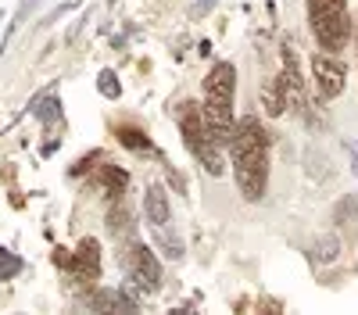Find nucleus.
I'll list each match as a JSON object with an SVG mask.
<instances>
[{
    "label": "nucleus",
    "mask_w": 358,
    "mask_h": 315,
    "mask_svg": "<svg viewBox=\"0 0 358 315\" xmlns=\"http://www.w3.org/2000/svg\"><path fill=\"white\" fill-rule=\"evenodd\" d=\"M18 269H22V258H15L11 251L0 247V283L11 279V276H18Z\"/></svg>",
    "instance_id": "f3484780"
},
{
    "label": "nucleus",
    "mask_w": 358,
    "mask_h": 315,
    "mask_svg": "<svg viewBox=\"0 0 358 315\" xmlns=\"http://www.w3.org/2000/svg\"><path fill=\"white\" fill-rule=\"evenodd\" d=\"M115 136L122 140V147H129V151L155 154V147H151V140H147V133H143V129H136V126H118V129H115Z\"/></svg>",
    "instance_id": "9b49d317"
},
{
    "label": "nucleus",
    "mask_w": 358,
    "mask_h": 315,
    "mask_svg": "<svg viewBox=\"0 0 358 315\" xmlns=\"http://www.w3.org/2000/svg\"><path fill=\"white\" fill-rule=\"evenodd\" d=\"M122 269H126V283L136 286L140 294H158L162 291V262L147 244H140V240L126 244Z\"/></svg>",
    "instance_id": "39448f33"
},
{
    "label": "nucleus",
    "mask_w": 358,
    "mask_h": 315,
    "mask_svg": "<svg viewBox=\"0 0 358 315\" xmlns=\"http://www.w3.org/2000/svg\"><path fill=\"white\" fill-rule=\"evenodd\" d=\"M179 133H183V143L190 147V154L212 172V176H222V147H215L208 140V126H204V108H197L194 101L179 104Z\"/></svg>",
    "instance_id": "20e7f679"
},
{
    "label": "nucleus",
    "mask_w": 358,
    "mask_h": 315,
    "mask_svg": "<svg viewBox=\"0 0 358 315\" xmlns=\"http://www.w3.org/2000/svg\"><path fill=\"white\" fill-rule=\"evenodd\" d=\"M97 86H101V94H104L108 101H118V97H122V86H118V75H115L111 68H104V72L97 75Z\"/></svg>",
    "instance_id": "dca6fc26"
},
{
    "label": "nucleus",
    "mask_w": 358,
    "mask_h": 315,
    "mask_svg": "<svg viewBox=\"0 0 358 315\" xmlns=\"http://www.w3.org/2000/svg\"><path fill=\"white\" fill-rule=\"evenodd\" d=\"M229 161L244 200H262L268 183V136L258 119H241L229 136Z\"/></svg>",
    "instance_id": "f257e3e1"
},
{
    "label": "nucleus",
    "mask_w": 358,
    "mask_h": 315,
    "mask_svg": "<svg viewBox=\"0 0 358 315\" xmlns=\"http://www.w3.org/2000/svg\"><path fill=\"white\" fill-rule=\"evenodd\" d=\"M143 212H147V219H151V226H172V208H169V193H165V186H158V183L147 186Z\"/></svg>",
    "instance_id": "1a4fd4ad"
},
{
    "label": "nucleus",
    "mask_w": 358,
    "mask_h": 315,
    "mask_svg": "<svg viewBox=\"0 0 358 315\" xmlns=\"http://www.w3.org/2000/svg\"><path fill=\"white\" fill-rule=\"evenodd\" d=\"M233 97H236V68L229 61H219L204 79V126L215 147H229V136L236 126Z\"/></svg>",
    "instance_id": "f03ea898"
},
{
    "label": "nucleus",
    "mask_w": 358,
    "mask_h": 315,
    "mask_svg": "<svg viewBox=\"0 0 358 315\" xmlns=\"http://www.w3.org/2000/svg\"><path fill=\"white\" fill-rule=\"evenodd\" d=\"M308 25H312L315 43L326 54H341L351 40L348 0H308Z\"/></svg>",
    "instance_id": "7ed1b4c3"
},
{
    "label": "nucleus",
    "mask_w": 358,
    "mask_h": 315,
    "mask_svg": "<svg viewBox=\"0 0 358 315\" xmlns=\"http://www.w3.org/2000/svg\"><path fill=\"white\" fill-rule=\"evenodd\" d=\"M108 226L115 237H133V212L122 205V200H111V212H108Z\"/></svg>",
    "instance_id": "f8f14e48"
},
{
    "label": "nucleus",
    "mask_w": 358,
    "mask_h": 315,
    "mask_svg": "<svg viewBox=\"0 0 358 315\" xmlns=\"http://www.w3.org/2000/svg\"><path fill=\"white\" fill-rule=\"evenodd\" d=\"M36 119L43 122V126H50V122H57V119H62V104H57V97H54V90L36 104Z\"/></svg>",
    "instance_id": "2eb2a0df"
},
{
    "label": "nucleus",
    "mask_w": 358,
    "mask_h": 315,
    "mask_svg": "<svg viewBox=\"0 0 358 315\" xmlns=\"http://www.w3.org/2000/svg\"><path fill=\"white\" fill-rule=\"evenodd\" d=\"M315 258H319V262H334V258H337V240H322Z\"/></svg>",
    "instance_id": "a211bd4d"
},
{
    "label": "nucleus",
    "mask_w": 358,
    "mask_h": 315,
    "mask_svg": "<svg viewBox=\"0 0 358 315\" xmlns=\"http://www.w3.org/2000/svg\"><path fill=\"white\" fill-rule=\"evenodd\" d=\"M155 237H158V251H162L165 258H172V262H179V258H183V240L172 233V226H155Z\"/></svg>",
    "instance_id": "ddd939ff"
},
{
    "label": "nucleus",
    "mask_w": 358,
    "mask_h": 315,
    "mask_svg": "<svg viewBox=\"0 0 358 315\" xmlns=\"http://www.w3.org/2000/svg\"><path fill=\"white\" fill-rule=\"evenodd\" d=\"M90 308H101V312H140V301L126 291H94L90 294Z\"/></svg>",
    "instance_id": "6e6552de"
},
{
    "label": "nucleus",
    "mask_w": 358,
    "mask_h": 315,
    "mask_svg": "<svg viewBox=\"0 0 358 315\" xmlns=\"http://www.w3.org/2000/svg\"><path fill=\"white\" fill-rule=\"evenodd\" d=\"M262 97H265V111H268V115H283V111H287V94H283V82H280V79L268 82Z\"/></svg>",
    "instance_id": "4468645a"
},
{
    "label": "nucleus",
    "mask_w": 358,
    "mask_h": 315,
    "mask_svg": "<svg viewBox=\"0 0 358 315\" xmlns=\"http://www.w3.org/2000/svg\"><path fill=\"white\" fill-rule=\"evenodd\" d=\"M97 180H101V186L108 190L111 200H122V193L129 190V172L118 168V165H104V168L97 172Z\"/></svg>",
    "instance_id": "9d476101"
},
{
    "label": "nucleus",
    "mask_w": 358,
    "mask_h": 315,
    "mask_svg": "<svg viewBox=\"0 0 358 315\" xmlns=\"http://www.w3.org/2000/svg\"><path fill=\"white\" fill-rule=\"evenodd\" d=\"M212 4H215V0H197V4L190 8V15H204L208 8H212Z\"/></svg>",
    "instance_id": "aec40b11"
},
{
    "label": "nucleus",
    "mask_w": 358,
    "mask_h": 315,
    "mask_svg": "<svg viewBox=\"0 0 358 315\" xmlns=\"http://www.w3.org/2000/svg\"><path fill=\"white\" fill-rule=\"evenodd\" d=\"M312 72H315V82H319V94H322L326 101H334V97H341V94H344L348 68H344V61H341V57L326 54V50H322V54H315Z\"/></svg>",
    "instance_id": "0eeeda50"
},
{
    "label": "nucleus",
    "mask_w": 358,
    "mask_h": 315,
    "mask_svg": "<svg viewBox=\"0 0 358 315\" xmlns=\"http://www.w3.org/2000/svg\"><path fill=\"white\" fill-rule=\"evenodd\" d=\"M57 265L69 269L79 283H94L101 276V244L94 237H86V240H79L72 258H69V251H57Z\"/></svg>",
    "instance_id": "423d86ee"
},
{
    "label": "nucleus",
    "mask_w": 358,
    "mask_h": 315,
    "mask_svg": "<svg viewBox=\"0 0 358 315\" xmlns=\"http://www.w3.org/2000/svg\"><path fill=\"white\" fill-rule=\"evenodd\" d=\"M33 4H36V0H25V4H22V11H18V18H15V25H18V22H22V15H25V11H29V8H33Z\"/></svg>",
    "instance_id": "412c9836"
},
{
    "label": "nucleus",
    "mask_w": 358,
    "mask_h": 315,
    "mask_svg": "<svg viewBox=\"0 0 358 315\" xmlns=\"http://www.w3.org/2000/svg\"><path fill=\"white\" fill-rule=\"evenodd\" d=\"M348 154H351V172L358 176V140H348Z\"/></svg>",
    "instance_id": "6ab92c4d"
}]
</instances>
